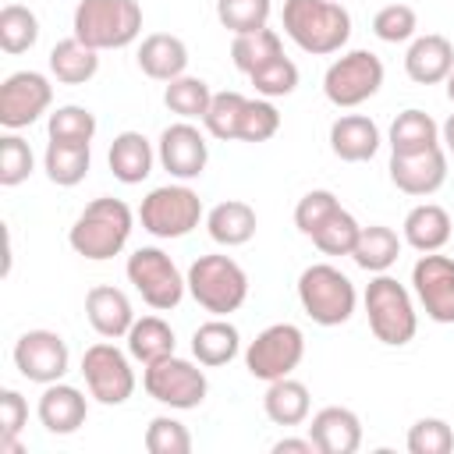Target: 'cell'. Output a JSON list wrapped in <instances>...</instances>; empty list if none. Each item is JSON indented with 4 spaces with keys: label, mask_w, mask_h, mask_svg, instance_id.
<instances>
[{
    "label": "cell",
    "mask_w": 454,
    "mask_h": 454,
    "mask_svg": "<svg viewBox=\"0 0 454 454\" xmlns=\"http://www.w3.org/2000/svg\"><path fill=\"white\" fill-rule=\"evenodd\" d=\"M135 231V213L124 199H114V195H99L92 199L71 223L67 231V245L82 255V259H92V262H103V259H114L124 252L128 238Z\"/></svg>",
    "instance_id": "6da1fadb"
},
{
    "label": "cell",
    "mask_w": 454,
    "mask_h": 454,
    "mask_svg": "<svg viewBox=\"0 0 454 454\" xmlns=\"http://www.w3.org/2000/svg\"><path fill=\"white\" fill-rule=\"evenodd\" d=\"M280 21L284 35L312 57L340 53L351 39V14L337 0H284Z\"/></svg>",
    "instance_id": "7a4b0ae2"
},
{
    "label": "cell",
    "mask_w": 454,
    "mask_h": 454,
    "mask_svg": "<svg viewBox=\"0 0 454 454\" xmlns=\"http://www.w3.org/2000/svg\"><path fill=\"white\" fill-rule=\"evenodd\" d=\"M365 316H369V330L380 344L387 348H404L408 340H415L419 333V312L411 301V291L390 277V273H372L365 294Z\"/></svg>",
    "instance_id": "3957f363"
},
{
    "label": "cell",
    "mask_w": 454,
    "mask_h": 454,
    "mask_svg": "<svg viewBox=\"0 0 454 454\" xmlns=\"http://www.w3.org/2000/svg\"><path fill=\"white\" fill-rule=\"evenodd\" d=\"M71 35L92 50H124L142 35L138 0H78Z\"/></svg>",
    "instance_id": "277c9868"
},
{
    "label": "cell",
    "mask_w": 454,
    "mask_h": 454,
    "mask_svg": "<svg viewBox=\"0 0 454 454\" xmlns=\"http://www.w3.org/2000/svg\"><path fill=\"white\" fill-rule=\"evenodd\" d=\"M188 294L199 301V309H206L209 316H231L245 305L248 298V273L241 270L238 259L231 255H199L188 273Z\"/></svg>",
    "instance_id": "5b68a950"
},
{
    "label": "cell",
    "mask_w": 454,
    "mask_h": 454,
    "mask_svg": "<svg viewBox=\"0 0 454 454\" xmlns=\"http://www.w3.org/2000/svg\"><path fill=\"white\" fill-rule=\"evenodd\" d=\"M298 301L305 316L319 326H340L355 316L358 291L348 273H340L333 262H312L298 277Z\"/></svg>",
    "instance_id": "8992f818"
},
{
    "label": "cell",
    "mask_w": 454,
    "mask_h": 454,
    "mask_svg": "<svg viewBox=\"0 0 454 454\" xmlns=\"http://www.w3.org/2000/svg\"><path fill=\"white\" fill-rule=\"evenodd\" d=\"M206 220V209H202V199L195 188H188L184 181L181 184H160L153 188L142 206H138V223L142 231H149L153 238H184L192 234L199 223Z\"/></svg>",
    "instance_id": "52a82bcc"
},
{
    "label": "cell",
    "mask_w": 454,
    "mask_h": 454,
    "mask_svg": "<svg viewBox=\"0 0 454 454\" xmlns=\"http://www.w3.org/2000/svg\"><path fill=\"white\" fill-rule=\"evenodd\" d=\"M124 273H128V284L142 294V301L156 312H170L181 305L184 291H188V280L184 273L177 270V262L156 248V245H145V248H135L124 262Z\"/></svg>",
    "instance_id": "ba28073f"
},
{
    "label": "cell",
    "mask_w": 454,
    "mask_h": 454,
    "mask_svg": "<svg viewBox=\"0 0 454 454\" xmlns=\"http://www.w3.org/2000/svg\"><path fill=\"white\" fill-rule=\"evenodd\" d=\"M383 60L372 50H348L340 53L323 74V96L337 110H355L383 89Z\"/></svg>",
    "instance_id": "9c48e42d"
},
{
    "label": "cell",
    "mask_w": 454,
    "mask_h": 454,
    "mask_svg": "<svg viewBox=\"0 0 454 454\" xmlns=\"http://www.w3.org/2000/svg\"><path fill=\"white\" fill-rule=\"evenodd\" d=\"M202 369L206 365H195L192 358L167 355L142 369V387L156 404H167L174 411H192L209 394V380Z\"/></svg>",
    "instance_id": "30bf717a"
},
{
    "label": "cell",
    "mask_w": 454,
    "mask_h": 454,
    "mask_svg": "<svg viewBox=\"0 0 454 454\" xmlns=\"http://www.w3.org/2000/svg\"><path fill=\"white\" fill-rule=\"evenodd\" d=\"M301 358H305V333L294 323H270L245 348V369L262 383L291 376L301 365Z\"/></svg>",
    "instance_id": "8fae6325"
},
{
    "label": "cell",
    "mask_w": 454,
    "mask_h": 454,
    "mask_svg": "<svg viewBox=\"0 0 454 454\" xmlns=\"http://www.w3.org/2000/svg\"><path fill=\"white\" fill-rule=\"evenodd\" d=\"M82 376H85L89 397L99 401V404H106V408H117V404H124L135 394L131 355L121 351L106 337L99 344H89L85 348V355H82Z\"/></svg>",
    "instance_id": "7c38bea8"
},
{
    "label": "cell",
    "mask_w": 454,
    "mask_h": 454,
    "mask_svg": "<svg viewBox=\"0 0 454 454\" xmlns=\"http://www.w3.org/2000/svg\"><path fill=\"white\" fill-rule=\"evenodd\" d=\"M14 369L28 383H39V387L64 380L71 369L67 340L57 330H25L14 340Z\"/></svg>",
    "instance_id": "4fadbf2b"
},
{
    "label": "cell",
    "mask_w": 454,
    "mask_h": 454,
    "mask_svg": "<svg viewBox=\"0 0 454 454\" xmlns=\"http://www.w3.org/2000/svg\"><path fill=\"white\" fill-rule=\"evenodd\" d=\"M53 103V85L43 71H14L0 85V124L7 131H21L35 124Z\"/></svg>",
    "instance_id": "5bb4252c"
},
{
    "label": "cell",
    "mask_w": 454,
    "mask_h": 454,
    "mask_svg": "<svg viewBox=\"0 0 454 454\" xmlns=\"http://www.w3.org/2000/svg\"><path fill=\"white\" fill-rule=\"evenodd\" d=\"M411 294L433 323H454V259L422 252L411 266Z\"/></svg>",
    "instance_id": "9a60e30c"
},
{
    "label": "cell",
    "mask_w": 454,
    "mask_h": 454,
    "mask_svg": "<svg viewBox=\"0 0 454 454\" xmlns=\"http://www.w3.org/2000/svg\"><path fill=\"white\" fill-rule=\"evenodd\" d=\"M156 160H160V167L170 177L195 181L206 170V163H209V142H206V135L192 121H177V124H167L160 131Z\"/></svg>",
    "instance_id": "2e32d148"
},
{
    "label": "cell",
    "mask_w": 454,
    "mask_h": 454,
    "mask_svg": "<svg viewBox=\"0 0 454 454\" xmlns=\"http://www.w3.org/2000/svg\"><path fill=\"white\" fill-rule=\"evenodd\" d=\"M387 170H390V181H394L397 192L426 199V195L440 192L443 181H447V149L433 145V149H422V153H390Z\"/></svg>",
    "instance_id": "e0dca14e"
},
{
    "label": "cell",
    "mask_w": 454,
    "mask_h": 454,
    "mask_svg": "<svg viewBox=\"0 0 454 454\" xmlns=\"http://www.w3.org/2000/svg\"><path fill=\"white\" fill-rule=\"evenodd\" d=\"M35 415L43 422L46 433L53 436H71L85 426L89 419V401L78 387L57 380V383H46L43 394H39V404H35Z\"/></svg>",
    "instance_id": "ac0fdd59"
},
{
    "label": "cell",
    "mask_w": 454,
    "mask_h": 454,
    "mask_svg": "<svg viewBox=\"0 0 454 454\" xmlns=\"http://www.w3.org/2000/svg\"><path fill=\"white\" fill-rule=\"evenodd\" d=\"M309 436L319 454H355L362 447V419L344 404H326L312 415Z\"/></svg>",
    "instance_id": "d6986e66"
},
{
    "label": "cell",
    "mask_w": 454,
    "mask_h": 454,
    "mask_svg": "<svg viewBox=\"0 0 454 454\" xmlns=\"http://www.w3.org/2000/svg\"><path fill=\"white\" fill-rule=\"evenodd\" d=\"M454 71V43L440 32L415 35L404 53V74L415 85H440Z\"/></svg>",
    "instance_id": "ffe728a7"
},
{
    "label": "cell",
    "mask_w": 454,
    "mask_h": 454,
    "mask_svg": "<svg viewBox=\"0 0 454 454\" xmlns=\"http://www.w3.org/2000/svg\"><path fill=\"white\" fill-rule=\"evenodd\" d=\"M85 319L99 337L121 340V337H128V330L135 323V309H131V301H128V294L121 287L96 284L85 294Z\"/></svg>",
    "instance_id": "44dd1931"
},
{
    "label": "cell",
    "mask_w": 454,
    "mask_h": 454,
    "mask_svg": "<svg viewBox=\"0 0 454 454\" xmlns=\"http://www.w3.org/2000/svg\"><path fill=\"white\" fill-rule=\"evenodd\" d=\"M380 128L372 117L365 114H340L333 124H330V153L344 163H365L380 153Z\"/></svg>",
    "instance_id": "7402d4cb"
},
{
    "label": "cell",
    "mask_w": 454,
    "mask_h": 454,
    "mask_svg": "<svg viewBox=\"0 0 454 454\" xmlns=\"http://www.w3.org/2000/svg\"><path fill=\"white\" fill-rule=\"evenodd\" d=\"M138 67L153 82H174L188 74V46L181 35L170 32H153L138 43Z\"/></svg>",
    "instance_id": "603a6c76"
},
{
    "label": "cell",
    "mask_w": 454,
    "mask_h": 454,
    "mask_svg": "<svg viewBox=\"0 0 454 454\" xmlns=\"http://www.w3.org/2000/svg\"><path fill=\"white\" fill-rule=\"evenodd\" d=\"M106 163H110V174H114L121 184H142V181L153 174L156 149H153V142H149L142 131H121V135H114V142H110Z\"/></svg>",
    "instance_id": "cb8c5ba5"
},
{
    "label": "cell",
    "mask_w": 454,
    "mask_h": 454,
    "mask_svg": "<svg viewBox=\"0 0 454 454\" xmlns=\"http://www.w3.org/2000/svg\"><path fill=\"white\" fill-rule=\"evenodd\" d=\"M255 227H259V216L248 202L241 199H223L216 202L209 213H206V231L216 245L223 248H238V245H248L255 238Z\"/></svg>",
    "instance_id": "d4e9b609"
},
{
    "label": "cell",
    "mask_w": 454,
    "mask_h": 454,
    "mask_svg": "<svg viewBox=\"0 0 454 454\" xmlns=\"http://www.w3.org/2000/svg\"><path fill=\"white\" fill-rule=\"evenodd\" d=\"M450 213L436 202H419L408 209L404 223H401V238L404 245H411L415 252H440L450 241Z\"/></svg>",
    "instance_id": "484cf974"
},
{
    "label": "cell",
    "mask_w": 454,
    "mask_h": 454,
    "mask_svg": "<svg viewBox=\"0 0 454 454\" xmlns=\"http://www.w3.org/2000/svg\"><path fill=\"white\" fill-rule=\"evenodd\" d=\"M238 351H241V333H238V326L227 316H213V319H206L192 333V355L206 369H216V365L234 362Z\"/></svg>",
    "instance_id": "4316f807"
},
{
    "label": "cell",
    "mask_w": 454,
    "mask_h": 454,
    "mask_svg": "<svg viewBox=\"0 0 454 454\" xmlns=\"http://www.w3.org/2000/svg\"><path fill=\"white\" fill-rule=\"evenodd\" d=\"M262 411L273 426H301L312 411V397H309V387L294 376H280L266 387V397H262Z\"/></svg>",
    "instance_id": "83f0119b"
},
{
    "label": "cell",
    "mask_w": 454,
    "mask_h": 454,
    "mask_svg": "<svg viewBox=\"0 0 454 454\" xmlns=\"http://www.w3.org/2000/svg\"><path fill=\"white\" fill-rule=\"evenodd\" d=\"M99 71V50L85 46L78 35L57 39L50 50V74L64 85H85Z\"/></svg>",
    "instance_id": "f1b7e54d"
},
{
    "label": "cell",
    "mask_w": 454,
    "mask_h": 454,
    "mask_svg": "<svg viewBox=\"0 0 454 454\" xmlns=\"http://www.w3.org/2000/svg\"><path fill=\"white\" fill-rule=\"evenodd\" d=\"M401 245H404V238H397L394 227H387V223H369V227H362L351 259H355V266H362L365 273H387V270L397 262Z\"/></svg>",
    "instance_id": "f546056e"
},
{
    "label": "cell",
    "mask_w": 454,
    "mask_h": 454,
    "mask_svg": "<svg viewBox=\"0 0 454 454\" xmlns=\"http://www.w3.org/2000/svg\"><path fill=\"white\" fill-rule=\"evenodd\" d=\"M124 340H128V355H131L135 362H142V365H153V362L174 355V348H177V337H174L170 323L160 319V316H142V319H135Z\"/></svg>",
    "instance_id": "4dcf8cb0"
},
{
    "label": "cell",
    "mask_w": 454,
    "mask_h": 454,
    "mask_svg": "<svg viewBox=\"0 0 454 454\" xmlns=\"http://www.w3.org/2000/svg\"><path fill=\"white\" fill-rule=\"evenodd\" d=\"M387 142H390V153H422V149L440 145V124L426 110L408 106L394 117Z\"/></svg>",
    "instance_id": "1f68e13d"
},
{
    "label": "cell",
    "mask_w": 454,
    "mask_h": 454,
    "mask_svg": "<svg viewBox=\"0 0 454 454\" xmlns=\"http://www.w3.org/2000/svg\"><path fill=\"white\" fill-rule=\"evenodd\" d=\"M92 167V149L89 145H78V142H46V153H43V170L53 184L60 188H74L85 181Z\"/></svg>",
    "instance_id": "d6a6232c"
},
{
    "label": "cell",
    "mask_w": 454,
    "mask_h": 454,
    "mask_svg": "<svg viewBox=\"0 0 454 454\" xmlns=\"http://www.w3.org/2000/svg\"><path fill=\"white\" fill-rule=\"evenodd\" d=\"M284 53V43H280V32L277 28H259V32H245V35H234L231 43V60L241 74H252L255 67L270 64L273 57Z\"/></svg>",
    "instance_id": "836d02e7"
},
{
    "label": "cell",
    "mask_w": 454,
    "mask_h": 454,
    "mask_svg": "<svg viewBox=\"0 0 454 454\" xmlns=\"http://www.w3.org/2000/svg\"><path fill=\"white\" fill-rule=\"evenodd\" d=\"M209 99H213V89L195 74H181L163 89V106L181 121H202L209 110Z\"/></svg>",
    "instance_id": "e575fe53"
},
{
    "label": "cell",
    "mask_w": 454,
    "mask_h": 454,
    "mask_svg": "<svg viewBox=\"0 0 454 454\" xmlns=\"http://www.w3.org/2000/svg\"><path fill=\"white\" fill-rule=\"evenodd\" d=\"M245 103H248V96H241V92H234V89L213 92L209 110H206V117H202L206 135H213V138H220V142H238V128H241Z\"/></svg>",
    "instance_id": "d590c367"
},
{
    "label": "cell",
    "mask_w": 454,
    "mask_h": 454,
    "mask_svg": "<svg viewBox=\"0 0 454 454\" xmlns=\"http://www.w3.org/2000/svg\"><path fill=\"white\" fill-rule=\"evenodd\" d=\"M39 43V18L25 4H7L0 11V46L4 53L18 57Z\"/></svg>",
    "instance_id": "8d00e7d4"
},
{
    "label": "cell",
    "mask_w": 454,
    "mask_h": 454,
    "mask_svg": "<svg viewBox=\"0 0 454 454\" xmlns=\"http://www.w3.org/2000/svg\"><path fill=\"white\" fill-rule=\"evenodd\" d=\"M96 114L89 106H78V103H67V106H57L46 121V135L50 142H78V145H92L96 138Z\"/></svg>",
    "instance_id": "74e56055"
},
{
    "label": "cell",
    "mask_w": 454,
    "mask_h": 454,
    "mask_svg": "<svg viewBox=\"0 0 454 454\" xmlns=\"http://www.w3.org/2000/svg\"><path fill=\"white\" fill-rule=\"evenodd\" d=\"M358 234H362V223L340 206V209H333V213L323 220V227L312 234V245H316L323 255H351L355 245H358Z\"/></svg>",
    "instance_id": "f35d334b"
},
{
    "label": "cell",
    "mask_w": 454,
    "mask_h": 454,
    "mask_svg": "<svg viewBox=\"0 0 454 454\" xmlns=\"http://www.w3.org/2000/svg\"><path fill=\"white\" fill-rule=\"evenodd\" d=\"M270 14H273V0H216V18L231 35L266 28Z\"/></svg>",
    "instance_id": "ab89813d"
},
{
    "label": "cell",
    "mask_w": 454,
    "mask_h": 454,
    "mask_svg": "<svg viewBox=\"0 0 454 454\" xmlns=\"http://www.w3.org/2000/svg\"><path fill=\"white\" fill-rule=\"evenodd\" d=\"M298 64L291 60V57H273L270 64H262V67H255L252 74H248V82H252V89H255V96H266V99H280V96H291L294 89H298Z\"/></svg>",
    "instance_id": "60d3db41"
},
{
    "label": "cell",
    "mask_w": 454,
    "mask_h": 454,
    "mask_svg": "<svg viewBox=\"0 0 454 454\" xmlns=\"http://www.w3.org/2000/svg\"><path fill=\"white\" fill-rule=\"evenodd\" d=\"M142 443H145L149 454H188L192 450V433H188V426L181 419L156 415V419H149Z\"/></svg>",
    "instance_id": "b9f144b4"
},
{
    "label": "cell",
    "mask_w": 454,
    "mask_h": 454,
    "mask_svg": "<svg viewBox=\"0 0 454 454\" xmlns=\"http://www.w3.org/2000/svg\"><path fill=\"white\" fill-rule=\"evenodd\" d=\"M404 447H408V454H450L454 450V429L447 419L426 415V419L411 422Z\"/></svg>",
    "instance_id": "7bdbcfd3"
},
{
    "label": "cell",
    "mask_w": 454,
    "mask_h": 454,
    "mask_svg": "<svg viewBox=\"0 0 454 454\" xmlns=\"http://www.w3.org/2000/svg\"><path fill=\"white\" fill-rule=\"evenodd\" d=\"M280 131V110L273 106V99L266 96H255L245 103V114H241V128H238V142H270L273 135Z\"/></svg>",
    "instance_id": "ee69618b"
},
{
    "label": "cell",
    "mask_w": 454,
    "mask_h": 454,
    "mask_svg": "<svg viewBox=\"0 0 454 454\" xmlns=\"http://www.w3.org/2000/svg\"><path fill=\"white\" fill-rule=\"evenodd\" d=\"M32 170H35L32 145H28L18 131H7V135L0 138V184H4V188H14V184L28 181Z\"/></svg>",
    "instance_id": "f6af8a7d"
},
{
    "label": "cell",
    "mask_w": 454,
    "mask_h": 454,
    "mask_svg": "<svg viewBox=\"0 0 454 454\" xmlns=\"http://www.w3.org/2000/svg\"><path fill=\"white\" fill-rule=\"evenodd\" d=\"M419 28V14L408 4H387L372 14V35L383 43H411Z\"/></svg>",
    "instance_id": "bcb514c9"
},
{
    "label": "cell",
    "mask_w": 454,
    "mask_h": 454,
    "mask_svg": "<svg viewBox=\"0 0 454 454\" xmlns=\"http://www.w3.org/2000/svg\"><path fill=\"white\" fill-rule=\"evenodd\" d=\"M333 209H340L337 195L326 192V188H312V192H305V195L298 199V206H294V227H298L305 238H312Z\"/></svg>",
    "instance_id": "7dc6e473"
},
{
    "label": "cell",
    "mask_w": 454,
    "mask_h": 454,
    "mask_svg": "<svg viewBox=\"0 0 454 454\" xmlns=\"http://www.w3.org/2000/svg\"><path fill=\"white\" fill-rule=\"evenodd\" d=\"M25 422H28V401L18 390L4 387L0 390V436H18Z\"/></svg>",
    "instance_id": "c3c4849f"
},
{
    "label": "cell",
    "mask_w": 454,
    "mask_h": 454,
    "mask_svg": "<svg viewBox=\"0 0 454 454\" xmlns=\"http://www.w3.org/2000/svg\"><path fill=\"white\" fill-rule=\"evenodd\" d=\"M270 450L273 454H319L316 443H312V436H280Z\"/></svg>",
    "instance_id": "681fc988"
},
{
    "label": "cell",
    "mask_w": 454,
    "mask_h": 454,
    "mask_svg": "<svg viewBox=\"0 0 454 454\" xmlns=\"http://www.w3.org/2000/svg\"><path fill=\"white\" fill-rule=\"evenodd\" d=\"M440 145H443V149L454 156V114H450V117L440 124Z\"/></svg>",
    "instance_id": "f907efd6"
},
{
    "label": "cell",
    "mask_w": 454,
    "mask_h": 454,
    "mask_svg": "<svg viewBox=\"0 0 454 454\" xmlns=\"http://www.w3.org/2000/svg\"><path fill=\"white\" fill-rule=\"evenodd\" d=\"M443 85H447V99H450V103H454V71H450V74H447V82H443Z\"/></svg>",
    "instance_id": "816d5d0a"
},
{
    "label": "cell",
    "mask_w": 454,
    "mask_h": 454,
    "mask_svg": "<svg viewBox=\"0 0 454 454\" xmlns=\"http://www.w3.org/2000/svg\"><path fill=\"white\" fill-rule=\"evenodd\" d=\"M337 4H344V0H337Z\"/></svg>",
    "instance_id": "f5cc1de1"
}]
</instances>
